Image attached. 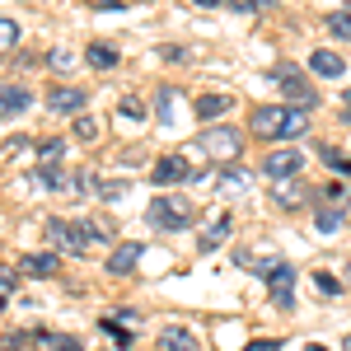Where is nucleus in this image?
Masks as SVG:
<instances>
[{"mask_svg": "<svg viewBox=\"0 0 351 351\" xmlns=\"http://www.w3.org/2000/svg\"><path fill=\"white\" fill-rule=\"evenodd\" d=\"M253 132L267 136V141H295V136L309 132V117H304V108H276V104H267V108L253 112Z\"/></svg>", "mask_w": 351, "mask_h": 351, "instance_id": "obj_1", "label": "nucleus"}, {"mask_svg": "<svg viewBox=\"0 0 351 351\" xmlns=\"http://www.w3.org/2000/svg\"><path fill=\"white\" fill-rule=\"evenodd\" d=\"M192 216H197V206H192V197H183V192H164V197L150 202V211H145V220L155 230H188Z\"/></svg>", "mask_w": 351, "mask_h": 351, "instance_id": "obj_2", "label": "nucleus"}, {"mask_svg": "<svg viewBox=\"0 0 351 351\" xmlns=\"http://www.w3.org/2000/svg\"><path fill=\"white\" fill-rule=\"evenodd\" d=\"M197 150L202 155H211V160H239V150H243V136L234 132V127H211V132H202L197 136Z\"/></svg>", "mask_w": 351, "mask_h": 351, "instance_id": "obj_3", "label": "nucleus"}, {"mask_svg": "<svg viewBox=\"0 0 351 351\" xmlns=\"http://www.w3.org/2000/svg\"><path fill=\"white\" fill-rule=\"evenodd\" d=\"M43 230H47V239H52L56 248H66V253H75V258L94 243V230H89V225H71V220H56V216L47 220Z\"/></svg>", "mask_w": 351, "mask_h": 351, "instance_id": "obj_4", "label": "nucleus"}, {"mask_svg": "<svg viewBox=\"0 0 351 351\" xmlns=\"http://www.w3.org/2000/svg\"><path fill=\"white\" fill-rule=\"evenodd\" d=\"M300 169H304V155H300V150H291V145H286V150H271L267 160H263V173H267V178H276V183L295 178Z\"/></svg>", "mask_w": 351, "mask_h": 351, "instance_id": "obj_5", "label": "nucleus"}, {"mask_svg": "<svg viewBox=\"0 0 351 351\" xmlns=\"http://www.w3.org/2000/svg\"><path fill=\"white\" fill-rule=\"evenodd\" d=\"M267 286H271V304H276V309H291V304H295V300H291V291H295V267L281 263V267L267 276Z\"/></svg>", "mask_w": 351, "mask_h": 351, "instance_id": "obj_6", "label": "nucleus"}, {"mask_svg": "<svg viewBox=\"0 0 351 351\" xmlns=\"http://www.w3.org/2000/svg\"><path fill=\"white\" fill-rule=\"evenodd\" d=\"M234 263H239V267H248V271H258V276H271V271L281 267L271 248H239V253H234Z\"/></svg>", "mask_w": 351, "mask_h": 351, "instance_id": "obj_7", "label": "nucleus"}, {"mask_svg": "<svg viewBox=\"0 0 351 351\" xmlns=\"http://www.w3.org/2000/svg\"><path fill=\"white\" fill-rule=\"evenodd\" d=\"M150 178H155L160 188H169V183H183V178H188V160H183V155H164V160H155Z\"/></svg>", "mask_w": 351, "mask_h": 351, "instance_id": "obj_8", "label": "nucleus"}, {"mask_svg": "<svg viewBox=\"0 0 351 351\" xmlns=\"http://www.w3.org/2000/svg\"><path fill=\"white\" fill-rule=\"evenodd\" d=\"M141 253H145L141 243H117L112 258H108V271H112V276H132L136 263H141Z\"/></svg>", "mask_w": 351, "mask_h": 351, "instance_id": "obj_9", "label": "nucleus"}, {"mask_svg": "<svg viewBox=\"0 0 351 351\" xmlns=\"http://www.w3.org/2000/svg\"><path fill=\"white\" fill-rule=\"evenodd\" d=\"M281 89H286V99H291V108H319V94H314V84H304V80H295V75H286L281 80Z\"/></svg>", "mask_w": 351, "mask_h": 351, "instance_id": "obj_10", "label": "nucleus"}, {"mask_svg": "<svg viewBox=\"0 0 351 351\" xmlns=\"http://www.w3.org/2000/svg\"><path fill=\"white\" fill-rule=\"evenodd\" d=\"M47 108H52V112H80V108H84V89L56 84L52 94H47Z\"/></svg>", "mask_w": 351, "mask_h": 351, "instance_id": "obj_11", "label": "nucleus"}, {"mask_svg": "<svg viewBox=\"0 0 351 351\" xmlns=\"http://www.w3.org/2000/svg\"><path fill=\"white\" fill-rule=\"evenodd\" d=\"M33 104V94H28L24 84H0V117H14V112H24Z\"/></svg>", "mask_w": 351, "mask_h": 351, "instance_id": "obj_12", "label": "nucleus"}, {"mask_svg": "<svg viewBox=\"0 0 351 351\" xmlns=\"http://www.w3.org/2000/svg\"><path fill=\"white\" fill-rule=\"evenodd\" d=\"M309 71H314V75H328V80H342V71H347V66H342V56H337V52L319 47V52L309 56Z\"/></svg>", "mask_w": 351, "mask_h": 351, "instance_id": "obj_13", "label": "nucleus"}, {"mask_svg": "<svg viewBox=\"0 0 351 351\" xmlns=\"http://www.w3.org/2000/svg\"><path fill=\"white\" fill-rule=\"evenodd\" d=\"M202 342H197V332L192 328H164L160 337V351H197Z\"/></svg>", "mask_w": 351, "mask_h": 351, "instance_id": "obj_14", "label": "nucleus"}, {"mask_svg": "<svg viewBox=\"0 0 351 351\" xmlns=\"http://www.w3.org/2000/svg\"><path fill=\"white\" fill-rule=\"evenodd\" d=\"M19 271H24V276H52L56 253H24V258H19Z\"/></svg>", "mask_w": 351, "mask_h": 351, "instance_id": "obj_15", "label": "nucleus"}, {"mask_svg": "<svg viewBox=\"0 0 351 351\" xmlns=\"http://www.w3.org/2000/svg\"><path fill=\"white\" fill-rule=\"evenodd\" d=\"M192 108H197V117H225V112L234 108V99L230 94H202Z\"/></svg>", "mask_w": 351, "mask_h": 351, "instance_id": "obj_16", "label": "nucleus"}, {"mask_svg": "<svg viewBox=\"0 0 351 351\" xmlns=\"http://www.w3.org/2000/svg\"><path fill=\"white\" fill-rule=\"evenodd\" d=\"M230 230H234V220H230V211H220V216L211 220V230L202 234V253H211L216 243H225V239H230Z\"/></svg>", "mask_w": 351, "mask_h": 351, "instance_id": "obj_17", "label": "nucleus"}, {"mask_svg": "<svg viewBox=\"0 0 351 351\" xmlns=\"http://www.w3.org/2000/svg\"><path fill=\"white\" fill-rule=\"evenodd\" d=\"M38 342H43L47 351H84L80 337H71V332H47V328L38 332Z\"/></svg>", "mask_w": 351, "mask_h": 351, "instance_id": "obj_18", "label": "nucleus"}, {"mask_svg": "<svg viewBox=\"0 0 351 351\" xmlns=\"http://www.w3.org/2000/svg\"><path fill=\"white\" fill-rule=\"evenodd\" d=\"M314 230L337 234V230H342V206H319V211H314Z\"/></svg>", "mask_w": 351, "mask_h": 351, "instance_id": "obj_19", "label": "nucleus"}, {"mask_svg": "<svg viewBox=\"0 0 351 351\" xmlns=\"http://www.w3.org/2000/svg\"><path fill=\"white\" fill-rule=\"evenodd\" d=\"M84 56H89V66H94V71H108V66H117V47H108V43H94Z\"/></svg>", "mask_w": 351, "mask_h": 351, "instance_id": "obj_20", "label": "nucleus"}, {"mask_svg": "<svg viewBox=\"0 0 351 351\" xmlns=\"http://www.w3.org/2000/svg\"><path fill=\"white\" fill-rule=\"evenodd\" d=\"M38 188L43 192H61V188H71V178H66L61 169H43V164H38Z\"/></svg>", "mask_w": 351, "mask_h": 351, "instance_id": "obj_21", "label": "nucleus"}, {"mask_svg": "<svg viewBox=\"0 0 351 351\" xmlns=\"http://www.w3.org/2000/svg\"><path fill=\"white\" fill-rule=\"evenodd\" d=\"M328 33H332V38H351V10L328 14Z\"/></svg>", "mask_w": 351, "mask_h": 351, "instance_id": "obj_22", "label": "nucleus"}, {"mask_svg": "<svg viewBox=\"0 0 351 351\" xmlns=\"http://www.w3.org/2000/svg\"><path fill=\"white\" fill-rule=\"evenodd\" d=\"M61 150H66L61 141H43V145H38V160H43V169H56V160H61Z\"/></svg>", "mask_w": 351, "mask_h": 351, "instance_id": "obj_23", "label": "nucleus"}, {"mask_svg": "<svg viewBox=\"0 0 351 351\" xmlns=\"http://www.w3.org/2000/svg\"><path fill=\"white\" fill-rule=\"evenodd\" d=\"M71 188H75V197H84V192H99V178H94L89 169H80V173H71Z\"/></svg>", "mask_w": 351, "mask_h": 351, "instance_id": "obj_24", "label": "nucleus"}, {"mask_svg": "<svg viewBox=\"0 0 351 351\" xmlns=\"http://www.w3.org/2000/svg\"><path fill=\"white\" fill-rule=\"evenodd\" d=\"M99 197H104V202H122V197H127V183H122V178H104V183H99Z\"/></svg>", "mask_w": 351, "mask_h": 351, "instance_id": "obj_25", "label": "nucleus"}, {"mask_svg": "<svg viewBox=\"0 0 351 351\" xmlns=\"http://www.w3.org/2000/svg\"><path fill=\"white\" fill-rule=\"evenodd\" d=\"M104 332H108V337H112V342H117L122 351L132 347V332H127V328H117V319H104Z\"/></svg>", "mask_w": 351, "mask_h": 351, "instance_id": "obj_26", "label": "nucleus"}, {"mask_svg": "<svg viewBox=\"0 0 351 351\" xmlns=\"http://www.w3.org/2000/svg\"><path fill=\"white\" fill-rule=\"evenodd\" d=\"M14 38H19V24L0 14V52H5V47H14Z\"/></svg>", "mask_w": 351, "mask_h": 351, "instance_id": "obj_27", "label": "nucleus"}, {"mask_svg": "<svg viewBox=\"0 0 351 351\" xmlns=\"http://www.w3.org/2000/svg\"><path fill=\"white\" fill-rule=\"evenodd\" d=\"M24 347H28L24 332H14V328H10V332H0V351H24Z\"/></svg>", "mask_w": 351, "mask_h": 351, "instance_id": "obj_28", "label": "nucleus"}, {"mask_svg": "<svg viewBox=\"0 0 351 351\" xmlns=\"http://www.w3.org/2000/svg\"><path fill=\"white\" fill-rule=\"evenodd\" d=\"M71 132L80 136V141H94V136H99V127H94L89 117H75V122H71Z\"/></svg>", "mask_w": 351, "mask_h": 351, "instance_id": "obj_29", "label": "nucleus"}, {"mask_svg": "<svg viewBox=\"0 0 351 351\" xmlns=\"http://www.w3.org/2000/svg\"><path fill=\"white\" fill-rule=\"evenodd\" d=\"M14 295V271L10 267H0V309H5V300Z\"/></svg>", "mask_w": 351, "mask_h": 351, "instance_id": "obj_30", "label": "nucleus"}, {"mask_svg": "<svg viewBox=\"0 0 351 351\" xmlns=\"http://www.w3.org/2000/svg\"><path fill=\"white\" fill-rule=\"evenodd\" d=\"M243 188H248V173H243V169L225 173V192H243Z\"/></svg>", "mask_w": 351, "mask_h": 351, "instance_id": "obj_31", "label": "nucleus"}, {"mask_svg": "<svg viewBox=\"0 0 351 351\" xmlns=\"http://www.w3.org/2000/svg\"><path fill=\"white\" fill-rule=\"evenodd\" d=\"M319 155L328 160V169H337V173H351V160H342L337 150H319Z\"/></svg>", "mask_w": 351, "mask_h": 351, "instance_id": "obj_32", "label": "nucleus"}, {"mask_svg": "<svg viewBox=\"0 0 351 351\" xmlns=\"http://www.w3.org/2000/svg\"><path fill=\"white\" fill-rule=\"evenodd\" d=\"M314 286H319L324 295H337V291H342V286H337V276H328V271H319V276H314Z\"/></svg>", "mask_w": 351, "mask_h": 351, "instance_id": "obj_33", "label": "nucleus"}, {"mask_svg": "<svg viewBox=\"0 0 351 351\" xmlns=\"http://www.w3.org/2000/svg\"><path fill=\"white\" fill-rule=\"evenodd\" d=\"M52 66H61V71H66V66H75V52H71V47H56V52H52Z\"/></svg>", "mask_w": 351, "mask_h": 351, "instance_id": "obj_34", "label": "nucleus"}, {"mask_svg": "<svg viewBox=\"0 0 351 351\" xmlns=\"http://www.w3.org/2000/svg\"><path fill=\"white\" fill-rule=\"evenodd\" d=\"M169 108H173V89H160V122H173Z\"/></svg>", "mask_w": 351, "mask_h": 351, "instance_id": "obj_35", "label": "nucleus"}, {"mask_svg": "<svg viewBox=\"0 0 351 351\" xmlns=\"http://www.w3.org/2000/svg\"><path fill=\"white\" fill-rule=\"evenodd\" d=\"M122 117H141V99H122Z\"/></svg>", "mask_w": 351, "mask_h": 351, "instance_id": "obj_36", "label": "nucleus"}, {"mask_svg": "<svg viewBox=\"0 0 351 351\" xmlns=\"http://www.w3.org/2000/svg\"><path fill=\"white\" fill-rule=\"evenodd\" d=\"M5 150H10V155H19V150H28V141H24V136H10V141H5Z\"/></svg>", "mask_w": 351, "mask_h": 351, "instance_id": "obj_37", "label": "nucleus"}, {"mask_svg": "<svg viewBox=\"0 0 351 351\" xmlns=\"http://www.w3.org/2000/svg\"><path fill=\"white\" fill-rule=\"evenodd\" d=\"M276 347H281V342H271V337H267V342H253V347H243V351H276Z\"/></svg>", "mask_w": 351, "mask_h": 351, "instance_id": "obj_38", "label": "nucleus"}, {"mask_svg": "<svg viewBox=\"0 0 351 351\" xmlns=\"http://www.w3.org/2000/svg\"><path fill=\"white\" fill-rule=\"evenodd\" d=\"M342 351H351V337H342Z\"/></svg>", "mask_w": 351, "mask_h": 351, "instance_id": "obj_39", "label": "nucleus"}, {"mask_svg": "<svg viewBox=\"0 0 351 351\" xmlns=\"http://www.w3.org/2000/svg\"><path fill=\"white\" fill-rule=\"evenodd\" d=\"M347 112H351V89H347Z\"/></svg>", "mask_w": 351, "mask_h": 351, "instance_id": "obj_40", "label": "nucleus"}, {"mask_svg": "<svg viewBox=\"0 0 351 351\" xmlns=\"http://www.w3.org/2000/svg\"><path fill=\"white\" fill-rule=\"evenodd\" d=\"M304 351H324V347H304Z\"/></svg>", "mask_w": 351, "mask_h": 351, "instance_id": "obj_41", "label": "nucleus"}]
</instances>
